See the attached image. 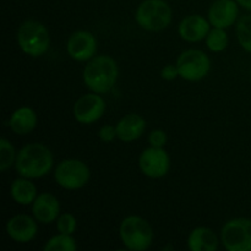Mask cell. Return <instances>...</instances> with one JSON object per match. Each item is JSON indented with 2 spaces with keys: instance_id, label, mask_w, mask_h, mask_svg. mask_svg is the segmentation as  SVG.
Returning <instances> with one entry per match:
<instances>
[{
  "instance_id": "7",
  "label": "cell",
  "mask_w": 251,
  "mask_h": 251,
  "mask_svg": "<svg viewBox=\"0 0 251 251\" xmlns=\"http://www.w3.org/2000/svg\"><path fill=\"white\" fill-rule=\"evenodd\" d=\"M55 180L58 185L68 190L81 189L90 180V169L78 159H65L55 169Z\"/></svg>"
},
{
  "instance_id": "5",
  "label": "cell",
  "mask_w": 251,
  "mask_h": 251,
  "mask_svg": "<svg viewBox=\"0 0 251 251\" xmlns=\"http://www.w3.org/2000/svg\"><path fill=\"white\" fill-rule=\"evenodd\" d=\"M119 233L122 242L130 250H146L153 240V230L151 226L139 216H129L124 218L120 225Z\"/></svg>"
},
{
  "instance_id": "3",
  "label": "cell",
  "mask_w": 251,
  "mask_h": 251,
  "mask_svg": "<svg viewBox=\"0 0 251 251\" xmlns=\"http://www.w3.org/2000/svg\"><path fill=\"white\" fill-rule=\"evenodd\" d=\"M17 43L24 53L27 55L38 58L43 55L49 48L50 38L48 29L38 21L27 20L17 31Z\"/></svg>"
},
{
  "instance_id": "13",
  "label": "cell",
  "mask_w": 251,
  "mask_h": 251,
  "mask_svg": "<svg viewBox=\"0 0 251 251\" xmlns=\"http://www.w3.org/2000/svg\"><path fill=\"white\" fill-rule=\"evenodd\" d=\"M37 223L27 215H17L6 223V233L17 243H28L37 235Z\"/></svg>"
},
{
  "instance_id": "26",
  "label": "cell",
  "mask_w": 251,
  "mask_h": 251,
  "mask_svg": "<svg viewBox=\"0 0 251 251\" xmlns=\"http://www.w3.org/2000/svg\"><path fill=\"white\" fill-rule=\"evenodd\" d=\"M98 136H100L102 141L110 142L117 137V129H115V126H112V125H104L98 131Z\"/></svg>"
},
{
  "instance_id": "8",
  "label": "cell",
  "mask_w": 251,
  "mask_h": 251,
  "mask_svg": "<svg viewBox=\"0 0 251 251\" xmlns=\"http://www.w3.org/2000/svg\"><path fill=\"white\" fill-rule=\"evenodd\" d=\"M179 76L186 81H200L208 74L211 63L208 56L198 49H189L181 53L176 61Z\"/></svg>"
},
{
  "instance_id": "19",
  "label": "cell",
  "mask_w": 251,
  "mask_h": 251,
  "mask_svg": "<svg viewBox=\"0 0 251 251\" xmlns=\"http://www.w3.org/2000/svg\"><path fill=\"white\" fill-rule=\"evenodd\" d=\"M12 199L16 201L19 205L27 206L34 202L37 198V189L33 183H31L28 178H19L14 180L10 188Z\"/></svg>"
},
{
  "instance_id": "22",
  "label": "cell",
  "mask_w": 251,
  "mask_h": 251,
  "mask_svg": "<svg viewBox=\"0 0 251 251\" xmlns=\"http://www.w3.org/2000/svg\"><path fill=\"white\" fill-rule=\"evenodd\" d=\"M206 46L211 51H222L228 46V36L223 28H213L206 37Z\"/></svg>"
},
{
  "instance_id": "21",
  "label": "cell",
  "mask_w": 251,
  "mask_h": 251,
  "mask_svg": "<svg viewBox=\"0 0 251 251\" xmlns=\"http://www.w3.org/2000/svg\"><path fill=\"white\" fill-rule=\"evenodd\" d=\"M237 36L242 48L251 54V15L240 17L237 24Z\"/></svg>"
},
{
  "instance_id": "11",
  "label": "cell",
  "mask_w": 251,
  "mask_h": 251,
  "mask_svg": "<svg viewBox=\"0 0 251 251\" xmlns=\"http://www.w3.org/2000/svg\"><path fill=\"white\" fill-rule=\"evenodd\" d=\"M68 54L76 61H87L93 58L97 50V42L92 33L77 31L73 33L66 44Z\"/></svg>"
},
{
  "instance_id": "6",
  "label": "cell",
  "mask_w": 251,
  "mask_h": 251,
  "mask_svg": "<svg viewBox=\"0 0 251 251\" xmlns=\"http://www.w3.org/2000/svg\"><path fill=\"white\" fill-rule=\"evenodd\" d=\"M223 247L229 251H251V220L234 218L223 226Z\"/></svg>"
},
{
  "instance_id": "23",
  "label": "cell",
  "mask_w": 251,
  "mask_h": 251,
  "mask_svg": "<svg viewBox=\"0 0 251 251\" xmlns=\"http://www.w3.org/2000/svg\"><path fill=\"white\" fill-rule=\"evenodd\" d=\"M16 156L17 153L15 152V149L11 145V142L2 137L0 140V169H1V172L9 169L15 163Z\"/></svg>"
},
{
  "instance_id": "20",
  "label": "cell",
  "mask_w": 251,
  "mask_h": 251,
  "mask_svg": "<svg viewBox=\"0 0 251 251\" xmlns=\"http://www.w3.org/2000/svg\"><path fill=\"white\" fill-rule=\"evenodd\" d=\"M76 242L71 235L60 234L50 238L43 247L44 251H75Z\"/></svg>"
},
{
  "instance_id": "14",
  "label": "cell",
  "mask_w": 251,
  "mask_h": 251,
  "mask_svg": "<svg viewBox=\"0 0 251 251\" xmlns=\"http://www.w3.org/2000/svg\"><path fill=\"white\" fill-rule=\"evenodd\" d=\"M32 212L38 222L48 225V223L58 220L59 212H60V203H59L58 199L51 194H39L33 202Z\"/></svg>"
},
{
  "instance_id": "17",
  "label": "cell",
  "mask_w": 251,
  "mask_h": 251,
  "mask_svg": "<svg viewBox=\"0 0 251 251\" xmlns=\"http://www.w3.org/2000/svg\"><path fill=\"white\" fill-rule=\"evenodd\" d=\"M10 129L17 135H27L37 125V114L29 107H21L10 117Z\"/></svg>"
},
{
  "instance_id": "2",
  "label": "cell",
  "mask_w": 251,
  "mask_h": 251,
  "mask_svg": "<svg viewBox=\"0 0 251 251\" xmlns=\"http://www.w3.org/2000/svg\"><path fill=\"white\" fill-rule=\"evenodd\" d=\"M119 70L115 60L107 55L92 58L83 70L85 85L92 92L107 93L114 87Z\"/></svg>"
},
{
  "instance_id": "18",
  "label": "cell",
  "mask_w": 251,
  "mask_h": 251,
  "mask_svg": "<svg viewBox=\"0 0 251 251\" xmlns=\"http://www.w3.org/2000/svg\"><path fill=\"white\" fill-rule=\"evenodd\" d=\"M188 247L191 251H215L218 248L217 235L210 228H195L189 235Z\"/></svg>"
},
{
  "instance_id": "25",
  "label": "cell",
  "mask_w": 251,
  "mask_h": 251,
  "mask_svg": "<svg viewBox=\"0 0 251 251\" xmlns=\"http://www.w3.org/2000/svg\"><path fill=\"white\" fill-rule=\"evenodd\" d=\"M149 141L151 144V146L163 147L167 144V134L163 130H153L150 134Z\"/></svg>"
},
{
  "instance_id": "9",
  "label": "cell",
  "mask_w": 251,
  "mask_h": 251,
  "mask_svg": "<svg viewBox=\"0 0 251 251\" xmlns=\"http://www.w3.org/2000/svg\"><path fill=\"white\" fill-rule=\"evenodd\" d=\"M139 166L142 173L149 178H162L169 171V156L163 147L151 146L142 151L139 158Z\"/></svg>"
},
{
  "instance_id": "15",
  "label": "cell",
  "mask_w": 251,
  "mask_h": 251,
  "mask_svg": "<svg viewBox=\"0 0 251 251\" xmlns=\"http://www.w3.org/2000/svg\"><path fill=\"white\" fill-rule=\"evenodd\" d=\"M210 32V22L200 15H190L181 20L179 34L186 42H199L206 38Z\"/></svg>"
},
{
  "instance_id": "1",
  "label": "cell",
  "mask_w": 251,
  "mask_h": 251,
  "mask_svg": "<svg viewBox=\"0 0 251 251\" xmlns=\"http://www.w3.org/2000/svg\"><path fill=\"white\" fill-rule=\"evenodd\" d=\"M54 163L50 150L43 144H28L17 152L15 167L24 178L37 179L49 173Z\"/></svg>"
},
{
  "instance_id": "12",
  "label": "cell",
  "mask_w": 251,
  "mask_h": 251,
  "mask_svg": "<svg viewBox=\"0 0 251 251\" xmlns=\"http://www.w3.org/2000/svg\"><path fill=\"white\" fill-rule=\"evenodd\" d=\"M239 9L235 0H216L208 11V21L216 28H228L237 21Z\"/></svg>"
},
{
  "instance_id": "29",
  "label": "cell",
  "mask_w": 251,
  "mask_h": 251,
  "mask_svg": "<svg viewBox=\"0 0 251 251\" xmlns=\"http://www.w3.org/2000/svg\"><path fill=\"white\" fill-rule=\"evenodd\" d=\"M250 82H251V69H250Z\"/></svg>"
},
{
  "instance_id": "28",
  "label": "cell",
  "mask_w": 251,
  "mask_h": 251,
  "mask_svg": "<svg viewBox=\"0 0 251 251\" xmlns=\"http://www.w3.org/2000/svg\"><path fill=\"white\" fill-rule=\"evenodd\" d=\"M235 1H237L240 6H243L244 9L251 11V0H235Z\"/></svg>"
},
{
  "instance_id": "10",
  "label": "cell",
  "mask_w": 251,
  "mask_h": 251,
  "mask_svg": "<svg viewBox=\"0 0 251 251\" xmlns=\"http://www.w3.org/2000/svg\"><path fill=\"white\" fill-rule=\"evenodd\" d=\"M105 112V102L100 93H87L76 100L74 117L81 124H92L102 118Z\"/></svg>"
},
{
  "instance_id": "24",
  "label": "cell",
  "mask_w": 251,
  "mask_h": 251,
  "mask_svg": "<svg viewBox=\"0 0 251 251\" xmlns=\"http://www.w3.org/2000/svg\"><path fill=\"white\" fill-rule=\"evenodd\" d=\"M76 227H77V221L71 213H63L56 220V228H58L59 233L73 235L76 230Z\"/></svg>"
},
{
  "instance_id": "27",
  "label": "cell",
  "mask_w": 251,
  "mask_h": 251,
  "mask_svg": "<svg viewBox=\"0 0 251 251\" xmlns=\"http://www.w3.org/2000/svg\"><path fill=\"white\" fill-rule=\"evenodd\" d=\"M161 76L166 81H173L179 76V70L176 65H166L161 71Z\"/></svg>"
},
{
  "instance_id": "16",
  "label": "cell",
  "mask_w": 251,
  "mask_h": 251,
  "mask_svg": "<svg viewBox=\"0 0 251 251\" xmlns=\"http://www.w3.org/2000/svg\"><path fill=\"white\" fill-rule=\"evenodd\" d=\"M146 122L139 114H127L123 117L115 125L117 137L124 142H131L144 134Z\"/></svg>"
},
{
  "instance_id": "4",
  "label": "cell",
  "mask_w": 251,
  "mask_h": 251,
  "mask_svg": "<svg viewBox=\"0 0 251 251\" xmlns=\"http://www.w3.org/2000/svg\"><path fill=\"white\" fill-rule=\"evenodd\" d=\"M135 19L141 28L158 32L169 26L172 10L164 0H145L137 7Z\"/></svg>"
}]
</instances>
